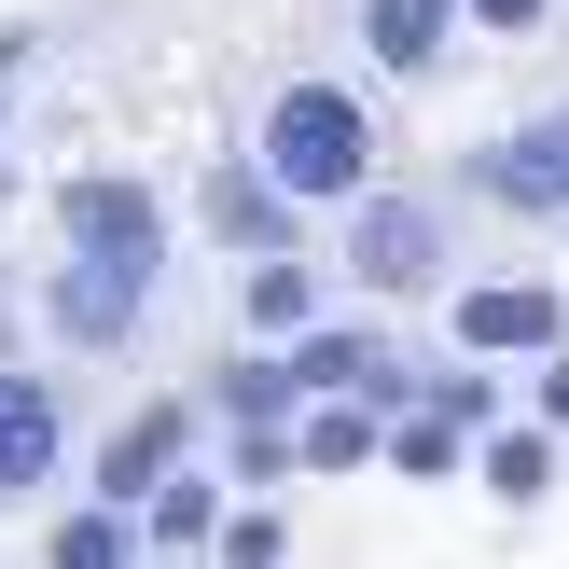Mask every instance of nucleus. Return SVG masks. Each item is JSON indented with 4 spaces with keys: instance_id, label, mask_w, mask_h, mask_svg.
Here are the masks:
<instances>
[{
    "instance_id": "obj_1",
    "label": "nucleus",
    "mask_w": 569,
    "mask_h": 569,
    "mask_svg": "<svg viewBox=\"0 0 569 569\" xmlns=\"http://www.w3.org/2000/svg\"><path fill=\"white\" fill-rule=\"evenodd\" d=\"M250 153H264V181L292 194V209H348L389 139H376V98H361V83H278L264 126H250Z\"/></svg>"
},
{
    "instance_id": "obj_2",
    "label": "nucleus",
    "mask_w": 569,
    "mask_h": 569,
    "mask_svg": "<svg viewBox=\"0 0 569 569\" xmlns=\"http://www.w3.org/2000/svg\"><path fill=\"white\" fill-rule=\"evenodd\" d=\"M431 278H445V209H431V194L361 181V194H348V292L403 306V292H431Z\"/></svg>"
},
{
    "instance_id": "obj_3",
    "label": "nucleus",
    "mask_w": 569,
    "mask_h": 569,
    "mask_svg": "<svg viewBox=\"0 0 569 569\" xmlns=\"http://www.w3.org/2000/svg\"><path fill=\"white\" fill-rule=\"evenodd\" d=\"M56 250H98V264H153L167 278V194L126 167H70L56 181Z\"/></svg>"
},
{
    "instance_id": "obj_4",
    "label": "nucleus",
    "mask_w": 569,
    "mask_h": 569,
    "mask_svg": "<svg viewBox=\"0 0 569 569\" xmlns=\"http://www.w3.org/2000/svg\"><path fill=\"white\" fill-rule=\"evenodd\" d=\"M459 181L487 194V209H515V222H569V98L528 111V126H500V139H472Z\"/></svg>"
},
{
    "instance_id": "obj_5",
    "label": "nucleus",
    "mask_w": 569,
    "mask_h": 569,
    "mask_svg": "<svg viewBox=\"0 0 569 569\" xmlns=\"http://www.w3.org/2000/svg\"><path fill=\"white\" fill-rule=\"evenodd\" d=\"M42 320H56V348H139V320H153V264H98V250H56Z\"/></svg>"
},
{
    "instance_id": "obj_6",
    "label": "nucleus",
    "mask_w": 569,
    "mask_h": 569,
    "mask_svg": "<svg viewBox=\"0 0 569 569\" xmlns=\"http://www.w3.org/2000/svg\"><path fill=\"white\" fill-rule=\"evenodd\" d=\"M445 333H459V361H542L569 333V292L556 278H472V292L445 306Z\"/></svg>"
},
{
    "instance_id": "obj_7",
    "label": "nucleus",
    "mask_w": 569,
    "mask_h": 569,
    "mask_svg": "<svg viewBox=\"0 0 569 569\" xmlns=\"http://www.w3.org/2000/svg\"><path fill=\"white\" fill-rule=\"evenodd\" d=\"M56 459H70V403H56L42 361H0V500L56 487Z\"/></svg>"
},
{
    "instance_id": "obj_8",
    "label": "nucleus",
    "mask_w": 569,
    "mask_h": 569,
    "mask_svg": "<svg viewBox=\"0 0 569 569\" xmlns=\"http://www.w3.org/2000/svg\"><path fill=\"white\" fill-rule=\"evenodd\" d=\"M348 42H361V70L431 83L445 56H459V0H361V14H348Z\"/></svg>"
},
{
    "instance_id": "obj_9",
    "label": "nucleus",
    "mask_w": 569,
    "mask_h": 569,
    "mask_svg": "<svg viewBox=\"0 0 569 569\" xmlns=\"http://www.w3.org/2000/svg\"><path fill=\"white\" fill-rule=\"evenodd\" d=\"M181 459H194V403L167 389V403H139L126 431L98 445V500H126V515H139V500H153V472H181Z\"/></svg>"
},
{
    "instance_id": "obj_10",
    "label": "nucleus",
    "mask_w": 569,
    "mask_h": 569,
    "mask_svg": "<svg viewBox=\"0 0 569 569\" xmlns=\"http://www.w3.org/2000/svg\"><path fill=\"white\" fill-rule=\"evenodd\" d=\"M194 222H209L222 250H292V194L264 181V153H237V167H209V194H194Z\"/></svg>"
},
{
    "instance_id": "obj_11",
    "label": "nucleus",
    "mask_w": 569,
    "mask_h": 569,
    "mask_svg": "<svg viewBox=\"0 0 569 569\" xmlns=\"http://www.w3.org/2000/svg\"><path fill=\"white\" fill-rule=\"evenodd\" d=\"M389 445V403H361V389H306L292 417V472H361Z\"/></svg>"
},
{
    "instance_id": "obj_12",
    "label": "nucleus",
    "mask_w": 569,
    "mask_h": 569,
    "mask_svg": "<svg viewBox=\"0 0 569 569\" xmlns=\"http://www.w3.org/2000/svg\"><path fill=\"white\" fill-rule=\"evenodd\" d=\"M237 320H250V333H306V320H320V278H306L292 250H250V278H237Z\"/></svg>"
},
{
    "instance_id": "obj_13",
    "label": "nucleus",
    "mask_w": 569,
    "mask_h": 569,
    "mask_svg": "<svg viewBox=\"0 0 569 569\" xmlns=\"http://www.w3.org/2000/svg\"><path fill=\"white\" fill-rule=\"evenodd\" d=\"M403 487H445L459 472V403H389V445H376Z\"/></svg>"
},
{
    "instance_id": "obj_14",
    "label": "nucleus",
    "mask_w": 569,
    "mask_h": 569,
    "mask_svg": "<svg viewBox=\"0 0 569 569\" xmlns=\"http://www.w3.org/2000/svg\"><path fill=\"white\" fill-rule=\"evenodd\" d=\"M209 528H222L209 472H153V500H139V542H153V556H181V542H209Z\"/></svg>"
},
{
    "instance_id": "obj_15",
    "label": "nucleus",
    "mask_w": 569,
    "mask_h": 569,
    "mask_svg": "<svg viewBox=\"0 0 569 569\" xmlns=\"http://www.w3.org/2000/svg\"><path fill=\"white\" fill-rule=\"evenodd\" d=\"M472 472L528 515V500H556V431H487V445H472Z\"/></svg>"
},
{
    "instance_id": "obj_16",
    "label": "nucleus",
    "mask_w": 569,
    "mask_h": 569,
    "mask_svg": "<svg viewBox=\"0 0 569 569\" xmlns=\"http://www.w3.org/2000/svg\"><path fill=\"white\" fill-rule=\"evenodd\" d=\"M56 556H70V569H111V556H139L126 500H98V515H70V528H56Z\"/></svg>"
},
{
    "instance_id": "obj_17",
    "label": "nucleus",
    "mask_w": 569,
    "mask_h": 569,
    "mask_svg": "<svg viewBox=\"0 0 569 569\" xmlns=\"http://www.w3.org/2000/svg\"><path fill=\"white\" fill-rule=\"evenodd\" d=\"M306 389H292V361H237V376H222V417H292Z\"/></svg>"
},
{
    "instance_id": "obj_18",
    "label": "nucleus",
    "mask_w": 569,
    "mask_h": 569,
    "mask_svg": "<svg viewBox=\"0 0 569 569\" xmlns=\"http://www.w3.org/2000/svg\"><path fill=\"white\" fill-rule=\"evenodd\" d=\"M237 487H278V472H292V417H237Z\"/></svg>"
},
{
    "instance_id": "obj_19",
    "label": "nucleus",
    "mask_w": 569,
    "mask_h": 569,
    "mask_svg": "<svg viewBox=\"0 0 569 569\" xmlns=\"http://www.w3.org/2000/svg\"><path fill=\"white\" fill-rule=\"evenodd\" d=\"M459 28H487V42H542L556 0H459Z\"/></svg>"
},
{
    "instance_id": "obj_20",
    "label": "nucleus",
    "mask_w": 569,
    "mask_h": 569,
    "mask_svg": "<svg viewBox=\"0 0 569 569\" xmlns=\"http://www.w3.org/2000/svg\"><path fill=\"white\" fill-rule=\"evenodd\" d=\"M528 376H542V431H569V333H556L542 361H528Z\"/></svg>"
}]
</instances>
